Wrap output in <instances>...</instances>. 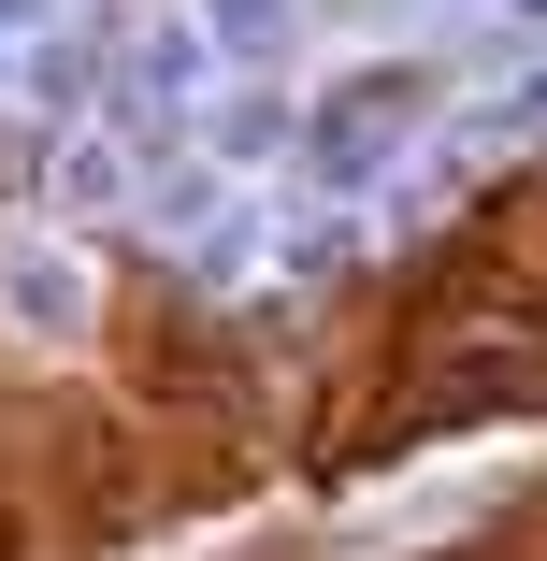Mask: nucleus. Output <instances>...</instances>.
<instances>
[{
    "label": "nucleus",
    "instance_id": "obj_1",
    "mask_svg": "<svg viewBox=\"0 0 547 561\" xmlns=\"http://www.w3.org/2000/svg\"><path fill=\"white\" fill-rule=\"evenodd\" d=\"M0 317L15 331H72L87 317V260L72 245H0Z\"/></svg>",
    "mask_w": 547,
    "mask_h": 561
},
{
    "label": "nucleus",
    "instance_id": "obj_2",
    "mask_svg": "<svg viewBox=\"0 0 547 561\" xmlns=\"http://www.w3.org/2000/svg\"><path fill=\"white\" fill-rule=\"evenodd\" d=\"M0 87H15V30H0Z\"/></svg>",
    "mask_w": 547,
    "mask_h": 561
}]
</instances>
